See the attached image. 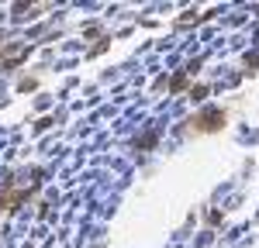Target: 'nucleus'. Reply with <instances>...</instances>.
<instances>
[{"mask_svg":"<svg viewBox=\"0 0 259 248\" xmlns=\"http://www.w3.org/2000/svg\"><path fill=\"white\" fill-rule=\"evenodd\" d=\"M221 124H225V110H204V114L194 121V128H197V131H218Z\"/></svg>","mask_w":259,"mask_h":248,"instance_id":"obj_1","label":"nucleus"}]
</instances>
